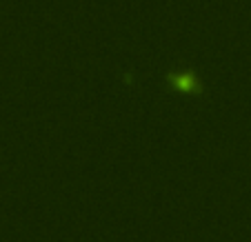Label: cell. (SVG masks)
<instances>
[{
  "instance_id": "cell-1",
  "label": "cell",
  "mask_w": 251,
  "mask_h": 242,
  "mask_svg": "<svg viewBox=\"0 0 251 242\" xmlns=\"http://www.w3.org/2000/svg\"><path fill=\"white\" fill-rule=\"evenodd\" d=\"M169 80L174 82L176 87H180L185 91H194V89H200V82L196 78L194 72H178V73H171Z\"/></svg>"
}]
</instances>
